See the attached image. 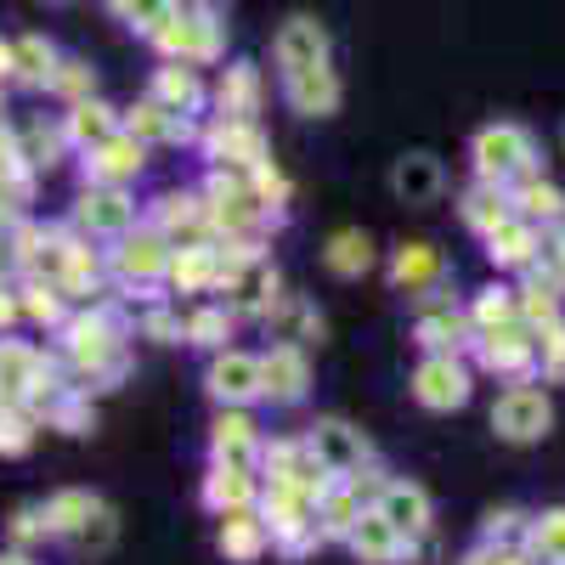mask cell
<instances>
[{"mask_svg":"<svg viewBox=\"0 0 565 565\" xmlns=\"http://www.w3.org/2000/svg\"><path fill=\"white\" fill-rule=\"evenodd\" d=\"M153 103H164L170 114H199L204 85H199L193 63H170V68H159V74H153Z\"/></svg>","mask_w":565,"mask_h":565,"instance_id":"24","label":"cell"},{"mask_svg":"<svg viewBox=\"0 0 565 565\" xmlns=\"http://www.w3.org/2000/svg\"><path fill=\"white\" fill-rule=\"evenodd\" d=\"M469 322L481 328V334H498V328H514L521 322V311H514V295L509 289H481L476 311H469Z\"/></svg>","mask_w":565,"mask_h":565,"instance_id":"41","label":"cell"},{"mask_svg":"<svg viewBox=\"0 0 565 565\" xmlns=\"http://www.w3.org/2000/svg\"><path fill=\"white\" fill-rule=\"evenodd\" d=\"M0 565H29L23 554H0Z\"/></svg>","mask_w":565,"mask_h":565,"instance_id":"56","label":"cell"},{"mask_svg":"<svg viewBox=\"0 0 565 565\" xmlns=\"http://www.w3.org/2000/svg\"><path fill=\"white\" fill-rule=\"evenodd\" d=\"M277 68H282V79L289 74H306V68H322L328 63V29L317 23V18H289L277 29Z\"/></svg>","mask_w":565,"mask_h":565,"instance_id":"8","label":"cell"},{"mask_svg":"<svg viewBox=\"0 0 565 565\" xmlns=\"http://www.w3.org/2000/svg\"><path fill=\"white\" fill-rule=\"evenodd\" d=\"M29 441H34V413L0 407V452H29Z\"/></svg>","mask_w":565,"mask_h":565,"instance_id":"44","label":"cell"},{"mask_svg":"<svg viewBox=\"0 0 565 565\" xmlns=\"http://www.w3.org/2000/svg\"><path fill=\"white\" fill-rule=\"evenodd\" d=\"M18 311H23V306H18V300H12L7 289H0V334H7V328L18 322Z\"/></svg>","mask_w":565,"mask_h":565,"instance_id":"52","label":"cell"},{"mask_svg":"<svg viewBox=\"0 0 565 565\" xmlns=\"http://www.w3.org/2000/svg\"><path fill=\"white\" fill-rule=\"evenodd\" d=\"M215 103H221V114H226V119H249V114H255V103H260V74H255L249 63H232V68L221 74Z\"/></svg>","mask_w":565,"mask_h":565,"instance_id":"30","label":"cell"},{"mask_svg":"<svg viewBox=\"0 0 565 565\" xmlns=\"http://www.w3.org/2000/svg\"><path fill=\"white\" fill-rule=\"evenodd\" d=\"M548 424H554V407L537 385H514L492 402V430L503 441H543L548 436Z\"/></svg>","mask_w":565,"mask_h":565,"instance_id":"3","label":"cell"},{"mask_svg":"<svg viewBox=\"0 0 565 565\" xmlns=\"http://www.w3.org/2000/svg\"><path fill=\"white\" fill-rule=\"evenodd\" d=\"M476 356L487 373H503V380H526L537 367V340H526V328H498V334H481L476 340Z\"/></svg>","mask_w":565,"mask_h":565,"instance_id":"10","label":"cell"},{"mask_svg":"<svg viewBox=\"0 0 565 565\" xmlns=\"http://www.w3.org/2000/svg\"><path fill=\"white\" fill-rule=\"evenodd\" d=\"M492 565H532L526 548H492Z\"/></svg>","mask_w":565,"mask_h":565,"instance_id":"53","label":"cell"},{"mask_svg":"<svg viewBox=\"0 0 565 565\" xmlns=\"http://www.w3.org/2000/svg\"><path fill=\"white\" fill-rule=\"evenodd\" d=\"M266 322L277 328L282 345H306V340H322V317L306 306V300H271Z\"/></svg>","mask_w":565,"mask_h":565,"instance_id":"33","label":"cell"},{"mask_svg":"<svg viewBox=\"0 0 565 565\" xmlns=\"http://www.w3.org/2000/svg\"><path fill=\"white\" fill-rule=\"evenodd\" d=\"M141 328H148V334H153L159 345H170V340H181V322H175L170 311H148V322H141Z\"/></svg>","mask_w":565,"mask_h":565,"instance_id":"51","label":"cell"},{"mask_svg":"<svg viewBox=\"0 0 565 565\" xmlns=\"http://www.w3.org/2000/svg\"><path fill=\"white\" fill-rule=\"evenodd\" d=\"M12 79V45H0V85Z\"/></svg>","mask_w":565,"mask_h":565,"instance_id":"54","label":"cell"},{"mask_svg":"<svg viewBox=\"0 0 565 565\" xmlns=\"http://www.w3.org/2000/svg\"><path fill=\"white\" fill-rule=\"evenodd\" d=\"M153 45L181 63H210V57H221V23L199 7H181V12L170 7V18L153 29Z\"/></svg>","mask_w":565,"mask_h":565,"instance_id":"2","label":"cell"},{"mask_svg":"<svg viewBox=\"0 0 565 565\" xmlns=\"http://www.w3.org/2000/svg\"><path fill=\"white\" fill-rule=\"evenodd\" d=\"M306 447L317 452V463L328 469V476H345V481H362V463L373 458V447L362 441V430H351V424H340V418L311 424Z\"/></svg>","mask_w":565,"mask_h":565,"instance_id":"4","label":"cell"},{"mask_svg":"<svg viewBox=\"0 0 565 565\" xmlns=\"http://www.w3.org/2000/svg\"><path fill=\"white\" fill-rule=\"evenodd\" d=\"M204 153L215 159V164H238V170H255V164H266V136L255 130V119H215L210 130H204Z\"/></svg>","mask_w":565,"mask_h":565,"instance_id":"6","label":"cell"},{"mask_svg":"<svg viewBox=\"0 0 565 565\" xmlns=\"http://www.w3.org/2000/svg\"><path fill=\"white\" fill-rule=\"evenodd\" d=\"M52 74H57V45L40 40V34H23V40L12 45V79H23V85H52Z\"/></svg>","mask_w":565,"mask_h":565,"instance_id":"32","label":"cell"},{"mask_svg":"<svg viewBox=\"0 0 565 565\" xmlns=\"http://www.w3.org/2000/svg\"><path fill=\"white\" fill-rule=\"evenodd\" d=\"M63 141H68V130H63V125L29 119V125L18 130V159H23L29 170H52V164L63 159Z\"/></svg>","mask_w":565,"mask_h":565,"instance_id":"28","label":"cell"},{"mask_svg":"<svg viewBox=\"0 0 565 565\" xmlns=\"http://www.w3.org/2000/svg\"><path fill=\"white\" fill-rule=\"evenodd\" d=\"M311 385V367H306V351L300 345H271L260 356V396L271 402H300Z\"/></svg>","mask_w":565,"mask_h":565,"instance_id":"12","label":"cell"},{"mask_svg":"<svg viewBox=\"0 0 565 565\" xmlns=\"http://www.w3.org/2000/svg\"><path fill=\"white\" fill-rule=\"evenodd\" d=\"M532 271H543L554 289L565 295V221L543 232V249H537V266H532Z\"/></svg>","mask_w":565,"mask_h":565,"instance_id":"43","label":"cell"},{"mask_svg":"<svg viewBox=\"0 0 565 565\" xmlns=\"http://www.w3.org/2000/svg\"><path fill=\"white\" fill-rule=\"evenodd\" d=\"M249 452H255V418H249L244 407L221 413V418H215V458L244 469V463H249Z\"/></svg>","mask_w":565,"mask_h":565,"instance_id":"31","label":"cell"},{"mask_svg":"<svg viewBox=\"0 0 565 565\" xmlns=\"http://www.w3.org/2000/svg\"><path fill=\"white\" fill-rule=\"evenodd\" d=\"M526 554L548 559V565H565V509L543 514V521H526Z\"/></svg>","mask_w":565,"mask_h":565,"instance_id":"38","label":"cell"},{"mask_svg":"<svg viewBox=\"0 0 565 565\" xmlns=\"http://www.w3.org/2000/svg\"><path fill=\"white\" fill-rule=\"evenodd\" d=\"M271 300H277V271L255 255V260H244L238 271H232V282H226V306L232 311H244V317H266L271 311Z\"/></svg>","mask_w":565,"mask_h":565,"instance_id":"17","label":"cell"},{"mask_svg":"<svg viewBox=\"0 0 565 565\" xmlns=\"http://www.w3.org/2000/svg\"><path fill=\"white\" fill-rule=\"evenodd\" d=\"M514 532H526V521H521L514 509H498V514H487V537H492V543H509Z\"/></svg>","mask_w":565,"mask_h":565,"instance_id":"50","label":"cell"},{"mask_svg":"<svg viewBox=\"0 0 565 565\" xmlns=\"http://www.w3.org/2000/svg\"><path fill=\"white\" fill-rule=\"evenodd\" d=\"M170 7H175V0H114V12H119L130 29H141V34H153V29L170 18Z\"/></svg>","mask_w":565,"mask_h":565,"instance_id":"45","label":"cell"},{"mask_svg":"<svg viewBox=\"0 0 565 565\" xmlns=\"http://www.w3.org/2000/svg\"><path fill=\"white\" fill-rule=\"evenodd\" d=\"M114 537H119V526H114V509H108V503H97V514H90V521H85V526H79L68 543H74L79 554H85V548H90V554H103V548H114Z\"/></svg>","mask_w":565,"mask_h":565,"instance_id":"42","label":"cell"},{"mask_svg":"<svg viewBox=\"0 0 565 565\" xmlns=\"http://www.w3.org/2000/svg\"><path fill=\"white\" fill-rule=\"evenodd\" d=\"M7 532H12L18 543H34V537H52V532H45V509H18Z\"/></svg>","mask_w":565,"mask_h":565,"instance_id":"49","label":"cell"},{"mask_svg":"<svg viewBox=\"0 0 565 565\" xmlns=\"http://www.w3.org/2000/svg\"><path fill=\"white\" fill-rule=\"evenodd\" d=\"M373 509H380L407 543H418L424 532H430V498H424V487H413V481H385Z\"/></svg>","mask_w":565,"mask_h":565,"instance_id":"13","label":"cell"},{"mask_svg":"<svg viewBox=\"0 0 565 565\" xmlns=\"http://www.w3.org/2000/svg\"><path fill=\"white\" fill-rule=\"evenodd\" d=\"M204 385H210V396L226 402V407H249V402L260 396V356L221 351V356L210 362V373H204Z\"/></svg>","mask_w":565,"mask_h":565,"instance_id":"9","label":"cell"},{"mask_svg":"<svg viewBox=\"0 0 565 565\" xmlns=\"http://www.w3.org/2000/svg\"><path fill=\"white\" fill-rule=\"evenodd\" d=\"M141 164H148V153H141L136 136H108L103 148L85 153V181L90 186H125L141 175Z\"/></svg>","mask_w":565,"mask_h":565,"instance_id":"11","label":"cell"},{"mask_svg":"<svg viewBox=\"0 0 565 565\" xmlns=\"http://www.w3.org/2000/svg\"><path fill=\"white\" fill-rule=\"evenodd\" d=\"M441 277H447V260H441L436 244H402L396 260H391V282H396V289H407V295L441 289Z\"/></svg>","mask_w":565,"mask_h":565,"instance_id":"16","label":"cell"},{"mask_svg":"<svg viewBox=\"0 0 565 565\" xmlns=\"http://www.w3.org/2000/svg\"><path fill=\"white\" fill-rule=\"evenodd\" d=\"M559 148H565V130H559Z\"/></svg>","mask_w":565,"mask_h":565,"instance_id":"57","label":"cell"},{"mask_svg":"<svg viewBox=\"0 0 565 565\" xmlns=\"http://www.w3.org/2000/svg\"><path fill=\"white\" fill-rule=\"evenodd\" d=\"M90 514H97V498H90V492H57L52 503H45V532H52V537H74Z\"/></svg>","mask_w":565,"mask_h":565,"instance_id":"37","label":"cell"},{"mask_svg":"<svg viewBox=\"0 0 565 565\" xmlns=\"http://www.w3.org/2000/svg\"><path fill=\"white\" fill-rule=\"evenodd\" d=\"M125 130L136 136V141H186L193 136V125H186L181 114H170L164 103H141V108H130V119H125Z\"/></svg>","mask_w":565,"mask_h":565,"instance_id":"27","label":"cell"},{"mask_svg":"<svg viewBox=\"0 0 565 565\" xmlns=\"http://www.w3.org/2000/svg\"><path fill=\"white\" fill-rule=\"evenodd\" d=\"M476 170L481 181H498L509 186L514 175H537V148L521 125H487L476 136Z\"/></svg>","mask_w":565,"mask_h":565,"instance_id":"1","label":"cell"},{"mask_svg":"<svg viewBox=\"0 0 565 565\" xmlns=\"http://www.w3.org/2000/svg\"><path fill=\"white\" fill-rule=\"evenodd\" d=\"M322 260H328L334 277H362L373 266V238H367V232H334L328 249H322Z\"/></svg>","mask_w":565,"mask_h":565,"instance_id":"36","label":"cell"},{"mask_svg":"<svg viewBox=\"0 0 565 565\" xmlns=\"http://www.w3.org/2000/svg\"><path fill=\"white\" fill-rule=\"evenodd\" d=\"M514 311H521L532 328H548V322H559V289L543 277V271H532V282L521 289V300H514Z\"/></svg>","mask_w":565,"mask_h":565,"instance_id":"39","label":"cell"},{"mask_svg":"<svg viewBox=\"0 0 565 565\" xmlns=\"http://www.w3.org/2000/svg\"><path fill=\"white\" fill-rule=\"evenodd\" d=\"M391 193H396L402 204H436V199H441V164H436L430 153H407V159H396V170H391Z\"/></svg>","mask_w":565,"mask_h":565,"instance_id":"20","label":"cell"},{"mask_svg":"<svg viewBox=\"0 0 565 565\" xmlns=\"http://www.w3.org/2000/svg\"><path fill=\"white\" fill-rule=\"evenodd\" d=\"M52 90H57V97H68V103H85L90 97V68L85 63H57Z\"/></svg>","mask_w":565,"mask_h":565,"instance_id":"47","label":"cell"},{"mask_svg":"<svg viewBox=\"0 0 565 565\" xmlns=\"http://www.w3.org/2000/svg\"><path fill=\"white\" fill-rule=\"evenodd\" d=\"M164 266H170V238L159 226H141V232H130V238L114 249V271H119V282H159L164 277Z\"/></svg>","mask_w":565,"mask_h":565,"instance_id":"7","label":"cell"},{"mask_svg":"<svg viewBox=\"0 0 565 565\" xmlns=\"http://www.w3.org/2000/svg\"><path fill=\"white\" fill-rule=\"evenodd\" d=\"M289 108L295 114H306V119H328L340 108V79H334V68H306V74H289Z\"/></svg>","mask_w":565,"mask_h":565,"instance_id":"19","label":"cell"},{"mask_svg":"<svg viewBox=\"0 0 565 565\" xmlns=\"http://www.w3.org/2000/svg\"><path fill=\"white\" fill-rule=\"evenodd\" d=\"M509 204H514V215L521 221H548V226H559L565 221V193L554 181H543V175H521V186H514L509 193Z\"/></svg>","mask_w":565,"mask_h":565,"instance_id":"22","label":"cell"},{"mask_svg":"<svg viewBox=\"0 0 565 565\" xmlns=\"http://www.w3.org/2000/svg\"><path fill=\"white\" fill-rule=\"evenodd\" d=\"M63 130H68V141H79V148H103L108 136H119V114L108 103H97V97H85V103H74Z\"/></svg>","mask_w":565,"mask_h":565,"instance_id":"25","label":"cell"},{"mask_svg":"<svg viewBox=\"0 0 565 565\" xmlns=\"http://www.w3.org/2000/svg\"><path fill=\"white\" fill-rule=\"evenodd\" d=\"M537 362H543L548 380H565V317L548 322L543 334H537Z\"/></svg>","mask_w":565,"mask_h":565,"instance_id":"46","label":"cell"},{"mask_svg":"<svg viewBox=\"0 0 565 565\" xmlns=\"http://www.w3.org/2000/svg\"><path fill=\"white\" fill-rule=\"evenodd\" d=\"M413 396L436 413H452L469 402V367L458 356H424L418 373H413Z\"/></svg>","mask_w":565,"mask_h":565,"instance_id":"5","label":"cell"},{"mask_svg":"<svg viewBox=\"0 0 565 565\" xmlns=\"http://www.w3.org/2000/svg\"><path fill=\"white\" fill-rule=\"evenodd\" d=\"M130 215H136V204L119 193V186H85L79 204H74V221L85 232H125Z\"/></svg>","mask_w":565,"mask_h":565,"instance_id":"18","label":"cell"},{"mask_svg":"<svg viewBox=\"0 0 565 565\" xmlns=\"http://www.w3.org/2000/svg\"><path fill=\"white\" fill-rule=\"evenodd\" d=\"M164 277L175 282L181 295H204L210 282H215V244L210 249H175L170 266H164Z\"/></svg>","mask_w":565,"mask_h":565,"instance_id":"35","label":"cell"},{"mask_svg":"<svg viewBox=\"0 0 565 565\" xmlns=\"http://www.w3.org/2000/svg\"><path fill=\"white\" fill-rule=\"evenodd\" d=\"M537 249H543L537 226L521 221V215H509L492 238H487V260L503 266V271H532V266H537Z\"/></svg>","mask_w":565,"mask_h":565,"instance_id":"15","label":"cell"},{"mask_svg":"<svg viewBox=\"0 0 565 565\" xmlns=\"http://www.w3.org/2000/svg\"><path fill=\"white\" fill-rule=\"evenodd\" d=\"M23 311H29L34 322H63V295L52 289V282H34L29 300H23Z\"/></svg>","mask_w":565,"mask_h":565,"instance_id":"48","label":"cell"},{"mask_svg":"<svg viewBox=\"0 0 565 565\" xmlns=\"http://www.w3.org/2000/svg\"><path fill=\"white\" fill-rule=\"evenodd\" d=\"M181 340H193V345H204V351H221V345L232 340V311H226V306L193 311V317L181 322Z\"/></svg>","mask_w":565,"mask_h":565,"instance_id":"40","label":"cell"},{"mask_svg":"<svg viewBox=\"0 0 565 565\" xmlns=\"http://www.w3.org/2000/svg\"><path fill=\"white\" fill-rule=\"evenodd\" d=\"M463 334H469V322H463L452 306H441V311H424V317H418V328H413V340H418L424 351H430V356H458Z\"/></svg>","mask_w":565,"mask_h":565,"instance_id":"26","label":"cell"},{"mask_svg":"<svg viewBox=\"0 0 565 565\" xmlns=\"http://www.w3.org/2000/svg\"><path fill=\"white\" fill-rule=\"evenodd\" d=\"M193 7H199V12H210V18H215V12H221V7H226V0H193Z\"/></svg>","mask_w":565,"mask_h":565,"instance_id":"55","label":"cell"},{"mask_svg":"<svg viewBox=\"0 0 565 565\" xmlns=\"http://www.w3.org/2000/svg\"><path fill=\"white\" fill-rule=\"evenodd\" d=\"M351 548H356V559H362V565H391V559L413 554V543L385 521L380 509H362V521L351 526Z\"/></svg>","mask_w":565,"mask_h":565,"instance_id":"14","label":"cell"},{"mask_svg":"<svg viewBox=\"0 0 565 565\" xmlns=\"http://www.w3.org/2000/svg\"><path fill=\"white\" fill-rule=\"evenodd\" d=\"M509 215H514V204H509V193H503L498 181H476V186L463 193V226L481 232V238H492Z\"/></svg>","mask_w":565,"mask_h":565,"instance_id":"23","label":"cell"},{"mask_svg":"<svg viewBox=\"0 0 565 565\" xmlns=\"http://www.w3.org/2000/svg\"><path fill=\"white\" fill-rule=\"evenodd\" d=\"M249 498H255L249 469H238V463H215V476L204 481V503H210L215 514H232V509H249Z\"/></svg>","mask_w":565,"mask_h":565,"instance_id":"29","label":"cell"},{"mask_svg":"<svg viewBox=\"0 0 565 565\" xmlns=\"http://www.w3.org/2000/svg\"><path fill=\"white\" fill-rule=\"evenodd\" d=\"M362 521L356 487H328L317 503V537H351V526Z\"/></svg>","mask_w":565,"mask_h":565,"instance_id":"34","label":"cell"},{"mask_svg":"<svg viewBox=\"0 0 565 565\" xmlns=\"http://www.w3.org/2000/svg\"><path fill=\"white\" fill-rule=\"evenodd\" d=\"M266 543H271V532H266L260 514H249V509L221 514V554H226V559L249 565V559H260V554H266Z\"/></svg>","mask_w":565,"mask_h":565,"instance_id":"21","label":"cell"}]
</instances>
